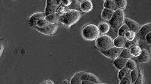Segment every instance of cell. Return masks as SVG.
I'll return each instance as SVG.
<instances>
[{"label":"cell","mask_w":151,"mask_h":84,"mask_svg":"<svg viewBox=\"0 0 151 84\" xmlns=\"http://www.w3.org/2000/svg\"><path fill=\"white\" fill-rule=\"evenodd\" d=\"M81 18V14L78 10H71L60 16V21L66 27H70L76 24Z\"/></svg>","instance_id":"6da1fadb"},{"label":"cell","mask_w":151,"mask_h":84,"mask_svg":"<svg viewBox=\"0 0 151 84\" xmlns=\"http://www.w3.org/2000/svg\"><path fill=\"white\" fill-rule=\"evenodd\" d=\"M100 32L97 26L93 24L86 25L82 30V34L83 38L88 41H93L100 37Z\"/></svg>","instance_id":"7a4b0ae2"},{"label":"cell","mask_w":151,"mask_h":84,"mask_svg":"<svg viewBox=\"0 0 151 84\" xmlns=\"http://www.w3.org/2000/svg\"><path fill=\"white\" fill-rule=\"evenodd\" d=\"M125 20L124 10L118 9L115 12L112 18L109 21V25L115 30L117 31L122 26Z\"/></svg>","instance_id":"3957f363"},{"label":"cell","mask_w":151,"mask_h":84,"mask_svg":"<svg viewBox=\"0 0 151 84\" xmlns=\"http://www.w3.org/2000/svg\"><path fill=\"white\" fill-rule=\"evenodd\" d=\"M96 45L101 51H107L114 47L113 40L110 36L107 35L100 36L96 40Z\"/></svg>","instance_id":"277c9868"},{"label":"cell","mask_w":151,"mask_h":84,"mask_svg":"<svg viewBox=\"0 0 151 84\" xmlns=\"http://www.w3.org/2000/svg\"><path fill=\"white\" fill-rule=\"evenodd\" d=\"M58 27V24H50L49 25L44 27V28H39L37 27H34L38 31L47 35H53L57 30Z\"/></svg>","instance_id":"5b68a950"},{"label":"cell","mask_w":151,"mask_h":84,"mask_svg":"<svg viewBox=\"0 0 151 84\" xmlns=\"http://www.w3.org/2000/svg\"><path fill=\"white\" fill-rule=\"evenodd\" d=\"M123 49L118 48L116 47H113L107 51H101V52L106 57L112 59H115L118 57L119 56L121 52L122 51Z\"/></svg>","instance_id":"8992f818"},{"label":"cell","mask_w":151,"mask_h":84,"mask_svg":"<svg viewBox=\"0 0 151 84\" xmlns=\"http://www.w3.org/2000/svg\"><path fill=\"white\" fill-rule=\"evenodd\" d=\"M45 13L43 12H38L36 13L32 16H30L29 19V23L31 27H35L37 22L39 21L40 19L45 18Z\"/></svg>","instance_id":"52a82bcc"},{"label":"cell","mask_w":151,"mask_h":84,"mask_svg":"<svg viewBox=\"0 0 151 84\" xmlns=\"http://www.w3.org/2000/svg\"><path fill=\"white\" fill-rule=\"evenodd\" d=\"M81 78L82 80H87L91 82H93L94 83L99 84L100 83V79L94 75L89 73H83L81 72Z\"/></svg>","instance_id":"ba28073f"},{"label":"cell","mask_w":151,"mask_h":84,"mask_svg":"<svg viewBox=\"0 0 151 84\" xmlns=\"http://www.w3.org/2000/svg\"><path fill=\"white\" fill-rule=\"evenodd\" d=\"M125 22L128 27L129 30L133 31L134 33H137L140 29V27L139 24H137L134 20L129 18H126L125 19Z\"/></svg>","instance_id":"9c48e42d"},{"label":"cell","mask_w":151,"mask_h":84,"mask_svg":"<svg viewBox=\"0 0 151 84\" xmlns=\"http://www.w3.org/2000/svg\"><path fill=\"white\" fill-rule=\"evenodd\" d=\"M150 32H151V24H147L140 28L137 35L139 38L142 40H145L146 35Z\"/></svg>","instance_id":"30bf717a"},{"label":"cell","mask_w":151,"mask_h":84,"mask_svg":"<svg viewBox=\"0 0 151 84\" xmlns=\"http://www.w3.org/2000/svg\"><path fill=\"white\" fill-rule=\"evenodd\" d=\"M127 61V59L119 56L113 61V65H114L116 69L120 70L126 67V63Z\"/></svg>","instance_id":"8fae6325"},{"label":"cell","mask_w":151,"mask_h":84,"mask_svg":"<svg viewBox=\"0 0 151 84\" xmlns=\"http://www.w3.org/2000/svg\"><path fill=\"white\" fill-rule=\"evenodd\" d=\"M80 9L83 12L89 13L93 9V4L89 0H86L81 3Z\"/></svg>","instance_id":"7c38bea8"},{"label":"cell","mask_w":151,"mask_h":84,"mask_svg":"<svg viewBox=\"0 0 151 84\" xmlns=\"http://www.w3.org/2000/svg\"><path fill=\"white\" fill-rule=\"evenodd\" d=\"M126 42L127 40L124 37L118 36L113 40V44H114V46L116 48L123 49L125 48Z\"/></svg>","instance_id":"4fadbf2b"},{"label":"cell","mask_w":151,"mask_h":84,"mask_svg":"<svg viewBox=\"0 0 151 84\" xmlns=\"http://www.w3.org/2000/svg\"><path fill=\"white\" fill-rule=\"evenodd\" d=\"M136 58L138 62L140 63H145L149 61L150 54L147 50L143 49V50H142V52L140 55Z\"/></svg>","instance_id":"5bb4252c"},{"label":"cell","mask_w":151,"mask_h":84,"mask_svg":"<svg viewBox=\"0 0 151 84\" xmlns=\"http://www.w3.org/2000/svg\"><path fill=\"white\" fill-rule=\"evenodd\" d=\"M58 6L56 5H53V4H46V7L45 9V16H47L50 14H53L57 12V10L58 9Z\"/></svg>","instance_id":"9a60e30c"},{"label":"cell","mask_w":151,"mask_h":84,"mask_svg":"<svg viewBox=\"0 0 151 84\" xmlns=\"http://www.w3.org/2000/svg\"><path fill=\"white\" fill-rule=\"evenodd\" d=\"M114 13L115 11L104 8L101 13V17L104 20L110 21L114 14Z\"/></svg>","instance_id":"2e32d148"},{"label":"cell","mask_w":151,"mask_h":84,"mask_svg":"<svg viewBox=\"0 0 151 84\" xmlns=\"http://www.w3.org/2000/svg\"><path fill=\"white\" fill-rule=\"evenodd\" d=\"M45 19L50 24H56L60 21V15L57 13H55L46 16Z\"/></svg>","instance_id":"e0dca14e"},{"label":"cell","mask_w":151,"mask_h":84,"mask_svg":"<svg viewBox=\"0 0 151 84\" xmlns=\"http://www.w3.org/2000/svg\"><path fill=\"white\" fill-rule=\"evenodd\" d=\"M104 7L105 9H110L115 12L118 10L115 1H113V0H106L104 3Z\"/></svg>","instance_id":"ac0fdd59"},{"label":"cell","mask_w":151,"mask_h":84,"mask_svg":"<svg viewBox=\"0 0 151 84\" xmlns=\"http://www.w3.org/2000/svg\"><path fill=\"white\" fill-rule=\"evenodd\" d=\"M129 52L131 54V55H132V56H134V57H138L141 52H142V49L141 48L137 45H134L133 46H132L129 49Z\"/></svg>","instance_id":"d6986e66"},{"label":"cell","mask_w":151,"mask_h":84,"mask_svg":"<svg viewBox=\"0 0 151 84\" xmlns=\"http://www.w3.org/2000/svg\"><path fill=\"white\" fill-rule=\"evenodd\" d=\"M99 31L101 34H106L110 30V25L106 22H102L98 26Z\"/></svg>","instance_id":"ffe728a7"},{"label":"cell","mask_w":151,"mask_h":84,"mask_svg":"<svg viewBox=\"0 0 151 84\" xmlns=\"http://www.w3.org/2000/svg\"><path fill=\"white\" fill-rule=\"evenodd\" d=\"M126 67L128 70L133 71V70H134L137 69L136 62L133 59H128L127 61V62L126 63Z\"/></svg>","instance_id":"44dd1931"},{"label":"cell","mask_w":151,"mask_h":84,"mask_svg":"<svg viewBox=\"0 0 151 84\" xmlns=\"http://www.w3.org/2000/svg\"><path fill=\"white\" fill-rule=\"evenodd\" d=\"M81 75V72L75 74L71 79L70 84H82Z\"/></svg>","instance_id":"7402d4cb"},{"label":"cell","mask_w":151,"mask_h":84,"mask_svg":"<svg viewBox=\"0 0 151 84\" xmlns=\"http://www.w3.org/2000/svg\"><path fill=\"white\" fill-rule=\"evenodd\" d=\"M136 33L129 30L125 35L124 38L126 39L127 41H133L135 40L136 38Z\"/></svg>","instance_id":"603a6c76"},{"label":"cell","mask_w":151,"mask_h":84,"mask_svg":"<svg viewBox=\"0 0 151 84\" xmlns=\"http://www.w3.org/2000/svg\"><path fill=\"white\" fill-rule=\"evenodd\" d=\"M115 3L118 9L124 10L127 7V2L126 0H116V1H115Z\"/></svg>","instance_id":"cb8c5ba5"},{"label":"cell","mask_w":151,"mask_h":84,"mask_svg":"<svg viewBox=\"0 0 151 84\" xmlns=\"http://www.w3.org/2000/svg\"><path fill=\"white\" fill-rule=\"evenodd\" d=\"M119 57L121 58H122L124 59H131L132 56V55H131L130 52H129V51L128 49H123L122 51L121 52V54L119 55Z\"/></svg>","instance_id":"d4e9b609"},{"label":"cell","mask_w":151,"mask_h":84,"mask_svg":"<svg viewBox=\"0 0 151 84\" xmlns=\"http://www.w3.org/2000/svg\"><path fill=\"white\" fill-rule=\"evenodd\" d=\"M50 24V23H49L45 18H43V19H40L37 22L36 27H39V28H44V27L49 25Z\"/></svg>","instance_id":"484cf974"},{"label":"cell","mask_w":151,"mask_h":84,"mask_svg":"<svg viewBox=\"0 0 151 84\" xmlns=\"http://www.w3.org/2000/svg\"><path fill=\"white\" fill-rule=\"evenodd\" d=\"M129 31V29L128 28V27L127 26V25L123 24L122 26L118 30V35L120 37H124L125 34Z\"/></svg>","instance_id":"4316f807"},{"label":"cell","mask_w":151,"mask_h":84,"mask_svg":"<svg viewBox=\"0 0 151 84\" xmlns=\"http://www.w3.org/2000/svg\"><path fill=\"white\" fill-rule=\"evenodd\" d=\"M128 73H129V70H128L126 67L123 68L122 69L120 70L119 73H118V78H119V79L120 80L123 79Z\"/></svg>","instance_id":"83f0119b"},{"label":"cell","mask_w":151,"mask_h":84,"mask_svg":"<svg viewBox=\"0 0 151 84\" xmlns=\"http://www.w3.org/2000/svg\"><path fill=\"white\" fill-rule=\"evenodd\" d=\"M139 72L137 70V69L131 71V73H130V76H131V82L133 83V84L136 82V80H137L138 76H139Z\"/></svg>","instance_id":"f1b7e54d"},{"label":"cell","mask_w":151,"mask_h":84,"mask_svg":"<svg viewBox=\"0 0 151 84\" xmlns=\"http://www.w3.org/2000/svg\"><path fill=\"white\" fill-rule=\"evenodd\" d=\"M119 84H133L131 82V76L129 75V73H128L126 76L121 80Z\"/></svg>","instance_id":"f546056e"},{"label":"cell","mask_w":151,"mask_h":84,"mask_svg":"<svg viewBox=\"0 0 151 84\" xmlns=\"http://www.w3.org/2000/svg\"><path fill=\"white\" fill-rule=\"evenodd\" d=\"M144 83V77L142 72L140 70L139 73V76L136 80V82L133 84H143Z\"/></svg>","instance_id":"4dcf8cb0"},{"label":"cell","mask_w":151,"mask_h":84,"mask_svg":"<svg viewBox=\"0 0 151 84\" xmlns=\"http://www.w3.org/2000/svg\"><path fill=\"white\" fill-rule=\"evenodd\" d=\"M137 43V40L135 38L134 40L131 41H127L125 45V49H130L132 46H133L134 45H136Z\"/></svg>","instance_id":"1f68e13d"},{"label":"cell","mask_w":151,"mask_h":84,"mask_svg":"<svg viewBox=\"0 0 151 84\" xmlns=\"http://www.w3.org/2000/svg\"><path fill=\"white\" fill-rule=\"evenodd\" d=\"M61 3H63V1H58V0H47L46 3V4L56 5L58 6L60 5Z\"/></svg>","instance_id":"d6a6232c"},{"label":"cell","mask_w":151,"mask_h":84,"mask_svg":"<svg viewBox=\"0 0 151 84\" xmlns=\"http://www.w3.org/2000/svg\"><path fill=\"white\" fill-rule=\"evenodd\" d=\"M78 1H72V3L71 4V6L69 7L70 9H74V10H76V9L78 8H80V6L79 3H78Z\"/></svg>","instance_id":"836d02e7"},{"label":"cell","mask_w":151,"mask_h":84,"mask_svg":"<svg viewBox=\"0 0 151 84\" xmlns=\"http://www.w3.org/2000/svg\"><path fill=\"white\" fill-rule=\"evenodd\" d=\"M67 12H65V9L64 7V6H59L58 7V9L57 10V13H58L60 16H62L63 15L64 13H65Z\"/></svg>","instance_id":"e575fe53"},{"label":"cell","mask_w":151,"mask_h":84,"mask_svg":"<svg viewBox=\"0 0 151 84\" xmlns=\"http://www.w3.org/2000/svg\"><path fill=\"white\" fill-rule=\"evenodd\" d=\"M145 40L146 41L147 44L151 45V32H150L146 35L145 37Z\"/></svg>","instance_id":"d590c367"},{"label":"cell","mask_w":151,"mask_h":84,"mask_svg":"<svg viewBox=\"0 0 151 84\" xmlns=\"http://www.w3.org/2000/svg\"><path fill=\"white\" fill-rule=\"evenodd\" d=\"M72 3V1L70 0H66V1H63V4L67 7H70Z\"/></svg>","instance_id":"8d00e7d4"},{"label":"cell","mask_w":151,"mask_h":84,"mask_svg":"<svg viewBox=\"0 0 151 84\" xmlns=\"http://www.w3.org/2000/svg\"><path fill=\"white\" fill-rule=\"evenodd\" d=\"M82 84H96V83H94L93 82L87 81V80H82Z\"/></svg>","instance_id":"74e56055"},{"label":"cell","mask_w":151,"mask_h":84,"mask_svg":"<svg viewBox=\"0 0 151 84\" xmlns=\"http://www.w3.org/2000/svg\"><path fill=\"white\" fill-rule=\"evenodd\" d=\"M0 48H1V49H0V51H1V53H0V55H2V53H3V49H4V45H3V43L2 42H1V46H0Z\"/></svg>","instance_id":"f35d334b"},{"label":"cell","mask_w":151,"mask_h":84,"mask_svg":"<svg viewBox=\"0 0 151 84\" xmlns=\"http://www.w3.org/2000/svg\"><path fill=\"white\" fill-rule=\"evenodd\" d=\"M62 84H70V83L67 80H64L62 82Z\"/></svg>","instance_id":"ab89813d"},{"label":"cell","mask_w":151,"mask_h":84,"mask_svg":"<svg viewBox=\"0 0 151 84\" xmlns=\"http://www.w3.org/2000/svg\"><path fill=\"white\" fill-rule=\"evenodd\" d=\"M44 84H54V83H53V82L49 80V81H47V82H45Z\"/></svg>","instance_id":"60d3db41"},{"label":"cell","mask_w":151,"mask_h":84,"mask_svg":"<svg viewBox=\"0 0 151 84\" xmlns=\"http://www.w3.org/2000/svg\"><path fill=\"white\" fill-rule=\"evenodd\" d=\"M99 84H107V83H99Z\"/></svg>","instance_id":"b9f144b4"}]
</instances>
